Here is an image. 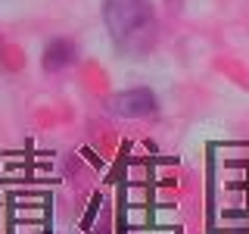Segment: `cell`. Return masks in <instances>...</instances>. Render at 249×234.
<instances>
[{"label":"cell","instance_id":"2","mask_svg":"<svg viewBox=\"0 0 249 234\" xmlns=\"http://www.w3.org/2000/svg\"><path fill=\"white\" fill-rule=\"evenodd\" d=\"M112 109L124 119H146V116H156L159 109V100H156L153 91L146 88H134V91H122L112 97Z\"/></svg>","mask_w":249,"mask_h":234},{"label":"cell","instance_id":"1","mask_svg":"<svg viewBox=\"0 0 249 234\" xmlns=\"http://www.w3.org/2000/svg\"><path fill=\"white\" fill-rule=\"evenodd\" d=\"M103 22L112 44L124 53H143L156 38L150 0H103Z\"/></svg>","mask_w":249,"mask_h":234},{"label":"cell","instance_id":"3","mask_svg":"<svg viewBox=\"0 0 249 234\" xmlns=\"http://www.w3.org/2000/svg\"><path fill=\"white\" fill-rule=\"evenodd\" d=\"M75 57H78V50H75L72 41H66V38H53V41L44 47V69H47V72H59V69L72 66Z\"/></svg>","mask_w":249,"mask_h":234}]
</instances>
